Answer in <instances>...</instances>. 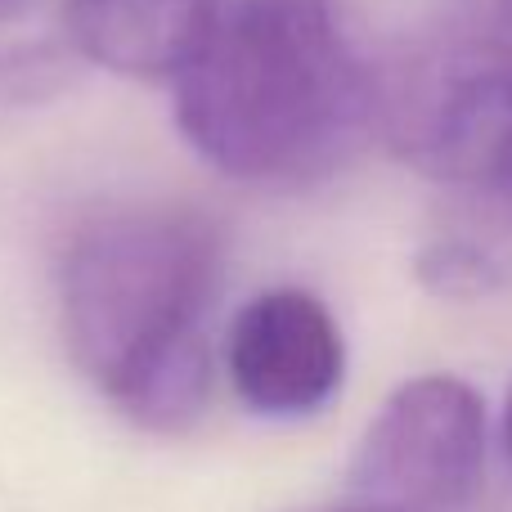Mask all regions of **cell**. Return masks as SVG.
Masks as SVG:
<instances>
[{
	"label": "cell",
	"instance_id": "1",
	"mask_svg": "<svg viewBox=\"0 0 512 512\" xmlns=\"http://www.w3.org/2000/svg\"><path fill=\"white\" fill-rule=\"evenodd\" d=\"M171 86L185 144L252 189L324 185L378 131V68L337 0H225Z\"/></svg>",
	"mask_w": 512,
	"mask_h": 512
},
{
	"label": "cell",
	"instance_id": "2",
	"mask_svg": "<svg viewBox=\"0 0 512 512\" xmlns=\"http://www.w3.org/2000/svg\"><path fill=\"white\" fill-rule=\"evenodd\" d=\"M221 274L225 239L194 207L99 212L63 248V346L81 378L144 432L180 436L212 405L207 319Z\"/></svg>",
	"mask_w": 512,
	"mask_h": 512
},
{
	"label": "cell",
	"instance_id": "3",
	"mask_svg": "<svg viewBox=\"0 0 512 512\" xmlns=\"http://www.w3.org/2000/svg\"><path fill=\"white\" fill-rule=\"evenodd\" d=\"M378 135L512 234V23L472 18L400 45L378 68Z\"/></svg>",
	"mask_w": 512,
	"mask_h": 512
},
{
	"label": "cell",
	"instance_id": "4",
	"mask_svg": "<svg viewBox=\"0 0 512 512\" xmlns=\"http://www.w3.org/2000/svg\"><path fill=\"white\" fill-rule=\"evenodd\" d=\"M486 472V405L454 373L387 396L351 459V495L396 512H459Z\"/></svg>",
	"mask_w": 512,
	"mask_h": 512
},
{
	"label": "cell",
	"instance_id": "5",
	"mask_svg": "<svg viewBox=\"0 0 512 512\" xmlns=\"http://www.w3.org/2000/svg\"><path fill=\"white\" fill-rule=\"evenodd\" d=\"M225 378L261 418H310L342 391L346 342L306 288H265L225 333Z\"/></svg>",
	"mask_w": 512,
	"mask_h": 512
},
{
	"label": "cell",
	"instance_id": "6",
	"mask_svg": "<svg viewBox=\"0 0 512 512\" xmlns=\"http://www.w3.org/2000/svg\"><path fill=\"white\" fill-rule=\"evenodd\" d=\"M225 0H63L81 63L126 81H176L212 36Z\"/></svg>",
	"mask_w": 512,
	"mask_h": 512
},
{
	"label": "cell",
	"instance_id": "7",
	"mask_svg": "<svg viewBox=\"0 0 512 512\" xmlns=\"http://www.w3.org/2000/svg\"><path fill=\"white\" fill-rule=\"evenodd\" d=\"M77 50L54 41H18L0 50V122L50 108L77 81Z\"/></svg>",
	"mask_w": 512,
	"mask_h": 512
},
{
	"label": "cell",
	"instance_id": "8",
	"mask_svg": "<svg viewBox=\"0 0 512 512\" xmlns=\"http://www.w3.org/2000/svg\"><path fill=\"white\" fill-rule=\"evenodd\" d=\"M418 279H423L427 292L450 301H477L490 297L508 283V270L499 261L495 248L468 239V234H445V239H432L423 252H418Z\"/></svg>",
	"mask_w": 512,
	"mask_h": 512
},
{
	"label": "cell",
	"instance_id": "9",
	"mask_svg": "<svg viewBox=\"0 0 512 512\" xmlns=\"http://www.w3.org/2000/svg\"><path fill=\"white\" fill-rule=\"evenodd\" d=\"M477 18H495V23H512V0H468Z\"/></svg>",
	"mask_w": 512,
	"mask_h": 512
},
{
	"label": "cell",
	"instance_id": "10",
	"mask_svg": "<svg viewBox=\"0 0 512 512\" xmlns=\"http://www.w3.org/2000/svg\"><path fill=\"white\" fill-rule=\"evenodd\" d=\"M32 5L36 0H0V27H9V23H18L23 14H32Z\"/></svg>",
	"mask_w": 512,
	"mask_h": 512
},
{
	"label": "cell",
	"instance_id": "11",
	"mask_svg": "<svg viewBox=\"0 0 512 512\" xmlns=\"http://www.w3.org/2000/svg\"><path fill=\"white\" fill-rule=\"evenodd\" d=\"M310 512H396V508H378V504H364V499H346V504H328V508H310Z\"/></svg>",
	"mask_w": 512,
	"mask_h": 512
},
{
	"label": "cell",
	"instance_id": "12",
	"mask_svg": "<svg viewBox=\"0 0 512 512\" xmlns=\"http://www.w3.org/2000/svg\"><path fill=\"white\" fill-rule=\"evenodd\" d=\"M504 459L512 472V391H508V409H504Z\"/></svg>",
	"mask_w": 512,
	"mask_h": 512
}]
</instances>
